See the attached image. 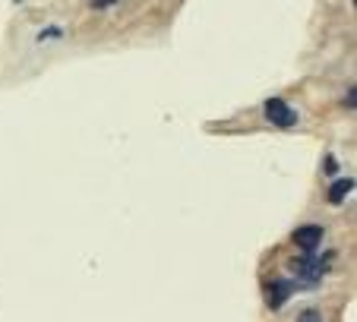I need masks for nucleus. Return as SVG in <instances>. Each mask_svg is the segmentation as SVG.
<instances>
[{"instance_id": "nucleus-1", "label": "nucleus", "mask_w": 357, "mask_h": 322, "mask_svg": "<svg viewBox=\"0 0 357 322\" xmlns=\"http://www.w3.org/2000/svg\"><path fill=\"white\" fill-rule=\"evenodd\" d=\"M263 111H266V121H269L272 127H278V130L297 127V111H294V107H291L284 98H269Z\"/></svg>"}, {"instance_id": "nucleus-2", "label": "nucleus", "mask_w": 357, "mask_h": 322, "mask_svg": "<svg viewBox=\"0 0 357 322\" xmlns=\"http://www.w3.org/2000/svg\"><path fill=\"white\" fill-rule=\"evenodd\" d=\"M294 268L301 272L303 278H310V282H319V278L326 275V268H329V259L319 262V259H317V250H307V253H303L301 259L294 262Z\"/></svg>"}, {"instance_id": "nucleus-3", "label": "nucleus", "mask_w": 357, "mask_h": 322, "mask_svg": "<svg viewBox=\"0 0 357 322\" xmlns=\"http://www.w3.org/2000/svg\"><path fill=\"white\" fill-rule=\"evenodd\" d=\"M323 237H326L323 224H303V228L294 231V243L303 250V253H307V250H319Z\"/></svg>"}, {"instance_id": "nucleus-4", "label": "nucleus", "mask_w": 357, "mask_h": 322, "mask_svg": "<svg viewBox=\"0 0 357 322\" xmlns=\"http://www.w3.org/2000/svg\"><path fill=\"white\" fill-rule=\"evenodd\" d=\"M294 288H297V284H294V282H288V278H275V282L269 284V291H272L269 307H272V309H282V307H284V300H288V294H291Z\"/></svg>"}, {"instance_id": "nucleus-5", "label": "nucleus", "mask_w": 357, "mask_h": 322, "mask_svg": "<svg viewBox=\"0 0 357 322\" xmlns=\"http://www.w3.org/2000/svg\"><path fill=\"white\" fill-rule=\"evenodd\" d=\"M351 190H354V177H338V181L329 187V202H332V206L344 202V196H348Z\"/></svg>"}, {"instance_id": "nucleus-6", "label": "nucleus", "mask_w": 357, "mask_h": 322, "mask_svg": "<svg viewBox=\"0 0 357 322\" xmlns=\"http://www.w3.org/2000/svg\"><path fill=\"white\" fill-rule=\"evenodd\" d=\"M61 35H63V29L51 26V29H45V32H38V41H47V38H61Z\"/></svg>"}, {"instance_id": "nucleus-7", "label": "nucleus", "mask_w": 357, "mask_h": 322, "mask_svg": "<svg viewBox=\"0 0 357 322\" xmlns=\"http://www.w3.org/2000/svg\"><path fill=\"white\" fill-rule=\"evenodd\" d=\"M92 3V10H108V7H117L121 0H89Z\"/></svg>"}, {"instance_id": "nucleus-8", "label": "nucleus", "mask_w": 357, "mask_h": 322, "mask_svg": "<svg viewBox=\"0 0 357 322\" xmlns=\"http://www.w3.org/2000/svg\"><path fill=\"white\" fill-rule=\"evenodd\" d=\"M301 319H323V316H319L317 309H307V313H301Z\"/></svg>"}]
</instances>
